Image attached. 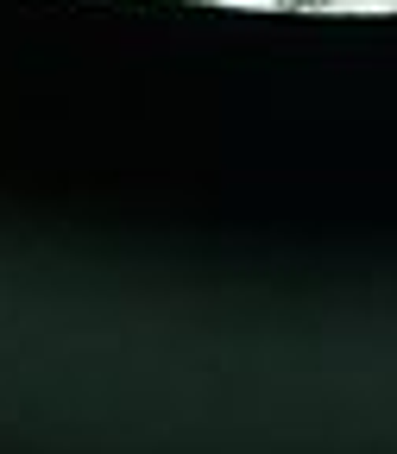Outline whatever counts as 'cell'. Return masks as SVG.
Returning <instances> with one entry per match:
<instances>
[{"mask_svg":"<svg viewBox=\"0 0 397 454\" xmlns=\"http://www.w3.org/2000/svg\"><path fill=\"white\" fill-rule=\"evenodd\" d=\"M277 7H284V13H297V7H309V13H328L334 0H277Z\"/></svg>","mask_w":397,"mask_h":454,"instance_id":"1","label":"cell"}]
</instances>
